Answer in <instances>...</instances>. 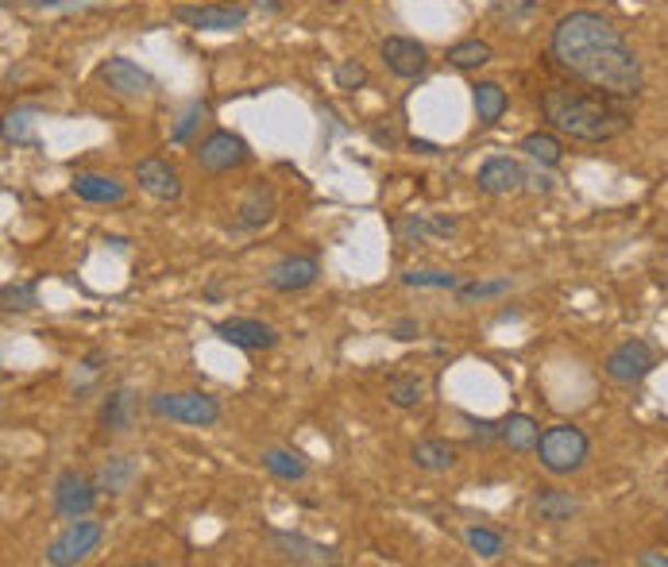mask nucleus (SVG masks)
Wrapping results in <instances>:
<instances>
[{"label":"nucleus","instance_id":"1a4fd4ad","mask_svg":"<svg viewBox=\"0 0 668 567\" xmlns=\"http://www.w3.org/2000/svg\"><path fill=\"white\" fill-rule=\"evenodd\" d=\"M194 159L205 174H228V170H236V167L248 162V144H244V136H236V132L217 128L197 144Z\"/></svg>","mask_w":668,"mask_h":567},{"label":"nucleus","instance_id":"a19ab883","mask_svg":"<svg viewBox=\"0 0 668 567\" xmlns=\"http://www.w3.org/2000/svg\"><path fill=\"white\" fill-rule=\"evenodd\" d=\"M410 147H414V151H418V155H437V151H441V147L429 144V139H410Z\"/></svg>","mask_w":668,"mask_h":567},{"label":"nucleus","instance_id":"7ed1b4c3","mask_svg":"<svg viewBox=\"0 0 668 567\" xmlns=\"http://www.w3.org/2000/svg\"><path fill=\"white\" fill-rule=\"evenodd\" d=\"M591 456V440L580 424H553V429L541 432L537 440V464L548 475L564 479V475H576Z\"/></svg>","mask_w":668,"mask_h":567},{"label":"nucleus","instance_id":"473e14b6","mask_svg":"<svg viewBox=\"0 0 668 567\" xmlns=\"http://www.w3.org/2000/svg\"><path fill=\"white\" fill-rule=\"evenodd\" d=\"M39 305V290L32 286V282H9L4 286V309L9 313H27Z\"/></svg>","mask_w":668,"mask_h":567},{"label":"nucleus","instance_id":"79ce46f5","mask_svg":"<svg viewBox=\"0 0 668 567\" xmlns=\"http://www.w3.org/2000/svg\"><path fill=\"white\" fill-rule=\"evenodd\" d=\"M530 190H537V193H548V190H553V182H548V178L545 174H541V170H537V174H530Z\"/></svg>","mask_w":668,"mask_h":567},{"label":"nucleus","instance_id":"6e6552de","mask_svg":"<svg viewBox=\"0 0 668 567\" xmlns=\"http://www.w3.org/2000/svg\"><path fill=\"white\" fill-rule=\"evenodd\" d=\"M653 367H657V352L645 340H622L603 363L607 378L619 386H637L642 378L653 375Z\"/></svg>","mask_w":668,"mask_h":567},{"label":"nucleus","instance_id":"cd10ccee","mask_svg":"<svg viewBox=\"0 0 668 567\" xmlns=\"http://www.w3.org/2000/svg\"><path fill=\"white\" fill-rule=\"evenodd\" d=\"M495 50L487 39H460L449 47V66H456V70H479V66H487Z\"/></svg>","mask_w":668,"mask_h":567},{"label":"nucleus","instance_id":"6ab92c4d","mask_svg":"<svg viewBox=\"0 0 668 567\" xmlns=\"http://www.w3.org/2000/svg\"><path fill=\"white\" fill-rule=\"evenodd\" d=\"M259 464L282 483H306V475H309L306 456L294 452V447H263V452H259Z\"/></svg>","mask_w":668,"mask_h":567},{"label":"nucleus","instance_id":"c85d7f7f","mask_svg":"<svg viewBox=\"0 0 668 567\" xmlns=\"http://www.w3.org/2000/svg\"><path fill=\"white\" fill-rule=\"evenodd\" d=\"M464 541H467V548H472L479 559H502V556H507V536H502L499 529L467 525L464 529Z\"/></svg>","mask_w":668,"mask_h":567},{"label":"nucleus","instance_id":"0eeeda50","mask_svg":"<svg viewBox=\"0 0 668 567\" xmlns=\"http://www.w3.org/2000/svg\"><path fill=\"white\" fill-rule=\"evenodd\" d=\"M170 20L194 32H240L248 24V9L240 4H174Z\"/></svg>","mask_w":668,"mask_h":567},{"label":"nucleus","instance_id":"c756f323","mask_svg":"<svg viewBox=\"0 0 668 567\" xmlns=\"http://www.w3.org/2000/svg\"><path fill=\"white\" fill-rule=\"evenodd\" d=\"M514 290L510 279H487V282H460L456 286V302L472 305V302H491V297H502Z\"/></svg>","mask_w":668,"mask_h":567},{"label":"nucleus","instance_id":"a878e982","mask_svg":"<svg viewBox=\"0 0 668 567\" xmlns=\"http://www.w3.org/2000/svg\"><path fill=\"white\" fill-rule=\"evenodd\" d=\"M533 510H537L545 521H571L576 518V510H580V502H576L568 490L541 487L537 495H533Z\"/></svg>","mask_w":668,"mask_h":567},{"label":"nucleus","instance_id":"9d476101","mask_svg":"<svg viewBox=\"0 0 668 567\" xmlns=\"http://www.w3.org/2000/svg\"><path fill=\"white\" fill-rule=\"evenodd\" d=\"M213 332L225 340V344L240 348V352H271V348H279V328L267 325V320L259 317H225L213 325Z\"/></svg>","mask_w":668,"mask_h":567},{"label":"nucleus","instance_id":"393cba45","mask_svg":"<svg viewBox=\"0 0 668 567\" xmlns=\"http://www.w3.org/2000/svg\"><path fill=\"white\" fill-rule=\"evenodd\" d=\"M518 151L525 155V159H533L537 167H561L564 159V144L553 136V132H530V136H522V144H518Z\"/></svg>","mask_w":668,"mask_h":567},{"label":"nucleus","instance_id":"f8f14e48","mask_svg":"<svg viewBox=\"0 0 668 567\" xmlns=\"http://www.w3.org/2000/svg\"><path fill=\"white\" fill-rule=\"evenodd\" d=\"M378 55H383V66L403 81H418V78H426V70H429L426 43L410 39V35H387L383 47H378Z\"/></svg>","mask_w":668,"mask_h":567},{"label":"nucleus","instance_id":"dca6fc26","mask_svg":"<svg viewBox=\"0 0 668 567\" xmlns=\"http://www.w3.org/2000/svg\"><path fill=\"white\" fill-rule=\"evenodd\" d=\"M136 182L147 197L155 201H178L182 197V178L167 159H139L136 162Z\"/></svg>","mask_w":668,"mask_h":567},{"label":"nucleus","instance_id":"f03ea898","mask_svg":"<svg viewBox=\"0 0 668 567\" xmlns=\"http://www.w3.org/2000/svg\"><path fill=\"white\" fill-rule=\"evenodd\" d=\"M619 97L591 93L576 86H548L541 93V116L548 121V128L561 132L568 139H580V144H611L622 132L630 128V112L619 109Z\"/></svg>","mask_w":668,"mask_h":567},{"label":"nucleus","instance_id":"f257e3e1","mask_svg":"<svg viewBox=\"0 0 668 567\" xmlns=\"http://www.w3.org/2000/svg\"><path fill=\"white\" fill-rule=\"evenodd\" d=\"M548 58L568 78L599 89L607 97H637L645 86V70L637 50L603 12L576 9L556 20L548 35Z\"/></svg>","mask_w":668,"mask_h":567},{"label":"nucleus","instance_id":"f3484780","mask_svg":"<svg viewBox=\"0 0 668 567\" xmlns=\"http://www.w3.org/2000/svg\"><path fill=\"white\" fill-rule=\"evenodd\" d=\"M73 197L86 201V205H121L128 197V185L116 174H98V170H86V174H73L70 182Z\"/></svg>","mask_w":668,"mask_h":567},{"label":"nucleus","instance_id":"20e7f679","mask_svg":"<svg viewBox=\"0 0 668 567\" xmlns=\"http://www.w3.org/2000/svg\"><path fill=\"white\" fill-rule=\"evenodd\" d=\"M147 409L159 421H174V424H194V429H213L220 424V401L205 390H162L147 398Z\"/></svg>","mask_w":668,"mask_h":567},{"label":"nucleus","instance_id":"39448f33","mask_svg":"<svg viewBox=\"0 0 668 567\" xmlns=\"http://www.w3.org/2000/svg\"><path fill=\"white\" fill-rule=\"evenodd\" d=\"M105 544V525L93 518H78L63 529V533L50 541L47 548V564L50 567H73V564H86L93 552Z\"/></svg>","mask_w":668,"mask_h":567},{"label":"nucleus","instance_id":"4c0bfd02","mask_svg":"<svg viewBox=\"0 0 668 567\" xmlns=\"http://www.w3.org/2000/svg\"><path fill=\"white\" fill-rule=\"evenodd\" d=\"M390 336H395V340H403V344H406V340H418V336H421V325H418V320H414V317H403V320H395Z\"/></svg>","mask_w":668,"mask_h":567},{"label":"nucleus","instance_id":"4468645a","mask_svg":"<svg viewBox=\"0 0 668 567\" xmlns=\"http://www.w3.org/2000/svg\"><path fill=\"white\" fill-rule=\"evenodd\" d=\"M525 182H530V174H525L522 162L510 159V155H491V159L479 167V174H475V185H479V193H487V197L522 193Z\"/></svg>","mask_w":668,"mask_h":567},{"label":"nucleus","instance_id":"4be33fe9","mask_svg":"<svg viewBox=\"0 0 668 567\" xmlns=\"http://www.w3.org/2000/svg\"><path fill=\"white\" fill-rule=\"evenodd\" d=\"M472 104H475V116H479V124H499L502 116H507L510 109V97L507 89L499 86V81H475L472 86Z\"/></svg>","mask_w":668,"mask_h":567},{"label":"nucleus","instance_id":"72a5a7b5","mask_svg":"<svg viewBox=\"0 0 668 567\" xmlns=\"http://www.w3.org/2000/svg\"><path fill=\"white\" fill-rule=\"evenodd\" d=\"M332 81H337V89H348V93H355V89L367 86V66H363L360 58H344V63L332 70Z\"/></svg>","mask_w":668,"mask_h":567},{"label":"nucleus","instance_id":"423d86ee","mask_svg":"<svg viewBox=\"0 0 668 567\" xmlns=\"http://www.w3.org/2000/svg\"><path fill=\"white\" fill-rule=\"evenodd\" d=\"M98 498H101L98 479H89V475L78 472V467H66V472L55 479V490H50L55 513H58V518H66V521L89 518V513L98 510Z\"/></svg>","mask_w":668,"mask_h":567},{"label":"nucleus","instance_id":"7c9ffc66","mask_svg":"<svg viewBox=\"0 0 668 567\" xmlns=\"http://www.w3.org/2000/svg\"><path fill=\"white\" fill-rule=\"evenodd\" d=\"M403 282L406 286H418V290H449V294H456V286H460V274H452V271H406L403 274Z\"/></svg>","mask_w":668,"mask_h":567},{"label":"nucleus","instance_id":"b1692460","mask_svg":"<svg viewBox=\"0 0 668 567\" xmlns=\"http://www.w3.org/2000/svg\"><path fill=\"white\" fill-rule=\"evenodd\" d=\"M274 216V190L271 185H256V190L244 197L240 213H236V233H256Z\"/></svg>","mask_w":668,"mask_h":567},{"label":"nucleus","instance_id":"37998d69","mask_svg":"<svg viewBox=\"0 0 668 567\" xmlns=\"http://www.w3.org/2000/svg\"><path fill=\"white\" fill-rule=\"evenodd\" d=\"M256 9H259V12H279V9H282V0H256Z\"/></svg>","mask_w":668,"mask_h":567},{"label":"nucleus","instance_id":"58836bf2","mask_svg":"<svg viewBox=\"0 0 668 567\" xmlns=\"http://www.w3.org/2000/svg\"><path fill=\"white\" fill-rule=\"evenodd\" d=\"M637 564L642 567H668V552H642Z\"/></svg>","mask_w":668,"mask_h":567},{"label":"nucleus","instance_id":"ddd939ff","mask_svg":"<svg viewBox=\"0 0 668 567\" xmlns=\"http://www.w3.org/2000/svg\"><path fill=\"white\" fill-rule=\"evenodd\" d=\"M321 279V259L317 256H282L279 263H271L267 271V286L274 294H302Z\"/></svg>","mask_w":668,"mask_h":567},{"label":"nucleus","instance_id":"e433bc0d","mask_svg":"<svg viewBox=\"0 0 668 567\" xmlns=\"http://www.w3.org/2000/svg\"><path fill=\"white\" fill-rule=\"evenodd\" d=\"M495 9H499V16L525 20V16H533V12H537V0H499Z\"/></svg>","mask_w":668,"mask_h":567},{"label":"nucleus","instance_id":"aec40b11","mask_svg":"<svg viewBox=\"0 0 668 567\" xmlns=\"http://www.w3.org/2000/svg\"><path fill=\"white\" fill-rule=\"evenodd\" d=\"M136 390L132 386H121V390H113L105 401H101V424H105L109 432H128L132 424H136Z\"/></svg>","mask_w":668,"mask_h":567},{"label":"nucleus","instance_id":"2f4dec72","mask_svg":"<svg viewBox=\"0 0 668 567\" xmlns=\"http://www.w3.org/2000/svg\"><path fill=\"white\" fill-rule=\"evenodd\" d=\"M32 112H9V121H4V144H16V147H39L32 132Z\"/></svg>","mask_w":668,"mask_h":567},{"label":"nucleus","instance_id":"a211bd4d","mask_svg":"<svg viewBox=\"0 0 668 567\" xmlns=\"http://www.w3.org/2000/svg\"><path fill=\"white\" fill-rule=\"evenodd\" d=\"M410 460H414V467H418V472L444 475V472H452V467L460 464V447L452 444V440H441V436L418 440V444H414V452H410Z\"/></svg>","mask_w":668,"mask_h":567},{"label":"nucleus","instance_id":"f704fd0d","mask_svg":"<svg viewBox=\"0 0 668 567\" xmlns=\"http://www.w3.org/2000/svg\"><path fill=\"white\" fill-rule=\"evenodd\" d=\"M205 116H210V104H205V101H190V109H185L182 124H178V128L170 132V144H185V139H190L197 128H202Z\"/></svg>","mask_w":668,"mask_h":567},{"label":"nucleus","instance_id":"9b49d317","mask_svg":"<svg viewBox=\"0 0 668 567\" xmlns=\"http://www.w3.org/2000/svg\"><path fill=\"white\" fill-rule=\"evenodd\" d=\"M271 544L286 564H302V567H332L340 564V552L329 548L321 541H309L306 533H291V529H271Z\"/></svg>","mask_w":668,"mask_h":567},{"label":"nucleus","instance_id":"412c9836","mask_svg":"<svg viewBox=\"0 0 668 567\" xmlns=\"http://www.w3.org/2000/svg\"><path fill=\"white\" fill-rule=\"evenodd\" d=\"M541 424L530 413H510L499 421V444H507L510 452H537Z\"/></svg>","mask_w":668,"mask_h":567},{"label":"nucleus","instance_id":"c9c22d12","mask_svg":"<svg viewBox=\"0 0 668 567\" xmlns=\"http://www.w3.org/2000/svg\"><path fill=\"white\" fill-rule=\"evenodd\" d=\"M464 421H467V429H472L475 447H487V444L499 440V421H487V417H472V413H467Z\"/></svg>","mask_w":668,"mask_h":567},{"label":"nucleus","instance_id":"2eb2a0df","mask_svg":"<svg viewBox=\"0 0 668 567\" xmlns=\"http://www.w3.org/2000/svg\"><path fill=\"white\" fill-rule=\"evenodd\" d=\"M101 81L116 97H124V101H139V97H147L155 89V78L139 63H132V58H109L101 66Z\"/></svg>","mask_w":668,"mask_h":567},{"label":"nucleus","instance_id":"bb28decb","mask_svg":"<svg viewBox=\"0 0 668 567\" xmlns=\"http://www.w3.org/2000/svg\"><path fill=\"white\" fill-rule=\"evenodd\" d=\"M387 398L395 409H418L421 401H426V378L414 375V371H406V375H395L387 386Z\"/></svg>","mask_w":668,"mask_h":567},{"label":"nucleus","instance_id":"ea45409f","mask_svg":"<svg viewBox=\"0 0 668 567\" xmlns=\"http://www.w3.org/2000/svg\"><path fill=\"white\" fill-rule=\"evenodd\" d=\"M20 4H32V9H63V4H73V0H20Z\"/></svg>","mask_w":668,"mask_h":567},{"label":"nucleus","instance_id":"5701e85b","mask_svg":"<svg viewBox=\"0 0 668 567\" xmlns=\"http://www.w3.org/2000/svg\"><path fill=\"white\" fill-rule=\"evenodd\" d=\"M136 479H139V464L132 456H109L105 464H101V472H98L101 495H113V498L128 495Z\"/></svg>","mask_w":668,"mask_h":567}]
</instances>
